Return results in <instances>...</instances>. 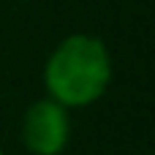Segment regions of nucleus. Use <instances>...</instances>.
I'll return each instance as SVG.
<instances>
[{"label": "nucleus", "instance_id": "7ed1b4c3", "mask_svg": "<svg viewBox=\"0 0 155 155\" xmlns=\"http://www.w3.org/2000/svg\"><path fill=\"white\" fill-rule=\"evenodd\" d=\"M0 155H3V153H0Z\"/></svg>", "mask_w": 155, "mask_h": 155}, {"label": "nucleus", "instance_id": "f03ea898", "mask_svg": "<svg viewBox=\"0 0 155 155\" xmlns=\"http://www.w3.org/2000/svg\"><path fill=\"white\" fill-rule=\"evenodd\" d=\"M68 112L57 101H35L22 120V142L33 155H57L68 144Z\"/></svg>", "mask_w": 155, "mask_h": 155}, {"label": "nucleus", "instance_id": "f257e3e1", "mask_svg": "<svg viewBox=\"0 0 155 155\" xmlns=\"http://www.w3.org/2000/svg\"><path fill=\"white\" fill-rule=\"evenodd\" d=\"M44 79L52 101L63 106L93 104L106 93L112 79L109 52L93 35H71L52 52Z\"/></svg>", "mask_w": 155, "mask_h": 155}]
</instances>
